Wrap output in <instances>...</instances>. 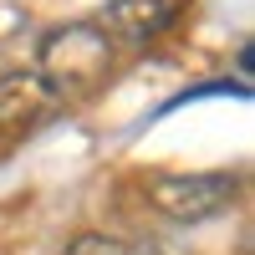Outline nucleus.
I'll list each match as a JSON object with an SVG mask.
<instances>
[{
    "label": "nucleus",
    "mask_w": 255,
    "mask_h": 255,
    "mask_svg": "<svg viewBox=\"0 0 255 255\" xmlns=\"http://www.w3.org/2000/svg\"><path fill=\"white\" fill-rule=\"evenodd\" d=\"M41 77L61 102H82L97 97L108 87V77L118 72V41L97 26V20H67L41 36Z\"/></svg>",
    "instance_id": "obj_1"
},
{
    "label": "nucleus",
    "mask_w": 255,
    "mask_h": 255,
    "mask_svg": "<svg viewBox=\"0 0 255 255\" xmlns=\"http://www.w3.org/2000/svg\"><path fill=\"white\" fill-rule=\"evenodd\" d=\"M143 199L174 225H204L240 199V179L235 174H153L143 184Z\"/></svg>",
    "instance_id": "obj_2"
},
{
    "label": "nucleus",
    "mask_w": 255,
    "mask_h": 255,
    "mask_svg": "<svg viewBox=\"0 0 255 255\" xmlns=\"http://www.w3.org/2000/svg\"><path fill=\"white\" fill-rule=\"evenodd\" d=\"M61 108V97L46 87L41 72H0V148L31 138L41 123Z\"/></svg>",
    "instance_id": "obj_3"
},
{
    "label": "nucleus",
    "mask_w": 255,
    "mask_h": 255,
    "mask_svg": "<svg viewBox=\"0 0 255 255\" xmlns=\"http://www.w3.org/2000/svg\"><path fill=\"white\" fill-rule=\"evenodd\" d=\"M179 10H184V0H108L97 26L108 31L113 41L143 46V41H158L168 26H174Z\"/></svg>",
    "instance_id": "obj_4"
},
{
    "label": "nucleus",
    "mask_w": 255,
    "mask_h": 255,
    "mask_svg": "<svg viewBox=\"0 0 255 255\" xmlns=\"http://www.w3.org/2000/svg\"><path fill=\"white\" fill-rule=\"evenodd\" d=\"M67 255H153L148 245L138 240H123V235H102V230H87L67 245Z\"/></svg>",
    "instance_id": "obj_5"
},
{
    "label": "nucleus",
    "mask_w": 255,
    "mask_h": 255,
    "mask_svg": "<svg viewBox=\"0 0 255 255\" xmlns=\"http://www.w3.org/2000/svg\"><path fill=\"white\" fill-rule=\"evenodd\" d=\"M220 92H230V97H250V87L245 82H230V77H220V82H199V87H189V92H179L174 102H163V113H174V108H184V102H204V97H220Z\"/></svg>",
    "instance_id": "obj_6"
}]
</instances>
